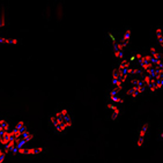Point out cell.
I'll list each match as a JSON object with an SVG mask.
<instances>
[{"mask_svg": "<svg viewBox=\"0 0 163 163\" xmlns=\"http://www.w3.org/2000/svg\"><path fill=\"white\" fill-rule=\"evenodd\" d=\"M11 131V125L6 119H0V136L5 132Z\"/></svg>", "mask_w": 163, "mask_h": 163, "instance_id": "obj_6", "label": "cell"}, {"mask_svg": "<svg viewBox=\"0 0 163 163\" xmlns=\"http://www.w3.org/2000/svg\"><path fill=\"white\" fill-rule=\"evenodd\" d=\"M6 22H7L6 15H5V14H0V28L5 27V26H6Z\"/></svg>", "mask_w": 163, "mask_h": 163, "instance_id": "obj_8", "label": "cell"}, {"mask_svg": "<svg viewBox=\"0 0 163 163\" xmlns=\"http://www.w3.org/2000/svg\"><path fill=\"white\" fill-rule=\"evenodd\" d=\"M2 153H5V150H2L1 148H0V154H2Z\"/></svg>", "mask_w": 163, "mask_h": 163, "instance_id": "obj_11", "label": "cell"}, {"mask_svg": "<svg viewBox=\"0 0 163 163\" xmlns=\"http://www.w3.org/2000/svg\"><path fill=\"white\" fill-rule=\"evenodd\" d=\"M45 151L44 147H22L17 150V154L21 155H40Z\"/></svg>", "mask_w": 163, "mask_h": 163, "instance_id": "obj_3", "label": "cell"}, {"mask_svg": "<svg viewBox=\"0 0 163 163\" xmlns=\"http://www.w3.org/2000/svg\"><path fill=\"white\" fill-rule=\"evenodd\" d=\"M149 122H144L141 124V126L138 131V134H136V146L138 147H142L145 145L148 132H149Z\"/></svg>", "mask_w": 163, "mask_h": 163, "instance_id": "obj_2", "label": "cell"}, {"mask_svg": "<svg viewBox=\"0 0 163 163\" xmlns=\"http://www.w3.org/2000/svg\"><path fill=\"white\" fill-rule=\"evenodd\" d=\"M21 140H22V142H23L25 146H26L28 142H30V141L34 140V134H32L30 131H26V132L22 134V136H21Z\"/></svg>", "mask_w": 163, "mask_h": 163, "instance_id": "obj_7", "label": "cell"}, {"mask_svg": "<svg viewBox=\"0 0 163 163\" xmlns=\"http://www.w3.org/2000/svg\"><path fill=\"white\" fill-rule=\"evenodd\" d=\"M5 155H6V153L0 154V163H4V161H5Z\"/></svg>", "mask_w": 163, "mask_h": 163, "instance_id": "obj_9", "label": "cell"}, {"mask_svg": "<svg viewBox=\"0 0 163 163\" xmlns=\"http://www.w3.org/2000/svg\"><path fill=\"white\" fill-rule=\"evenodd\" d=\"M49 124L58 134H64L73 126V118L67 109H59L49 118Z\"/></svg>", "mask_w": 163, "mask_h": 163, "instance_id": "obj_1", "label": "cell"}, {"mask_svg": "<svg viewBox=\"0 0 163 163\" xmlns=\"http://www.w3.org/2000/svg\"><path fill=\"white\" fill-rule=\"evenodd\" d=\"M21 41L12 37H0V45H19Z\"/></svg>", "mask_w": 163, "mask_h": 163, "instance_id": "obj_5", "label": "cell"}, {"mask_svg": "<svg viewBox=\"0 0 163 163\" xmlns=\"http://www.w3.org/2000/svg\"><path fill=\"white\" fill-rule=\"evenodd\" d=\"M160 139L163 140V128H162V131H161V133H160Z\"/></svg>", "mask_w": 163, "mask_h": 163, "instance_id": "obj_10", "label": "cell"}, {"mask_svg": "<svg viewBox=\"0 0 163 163\" xmlns=\"http://www.w3.org/2000/svg\"><path fill=\"white\" fill-rule=\"evenodd\" d=\"M108 108L110 109V111H111V119H112V120H116V119L122 115V105L108 103Z\"/></svg>", "mask_w": 163, "mask_h": 163, "instance_id": "obj_4", "label": "cell"}]
</instances>
